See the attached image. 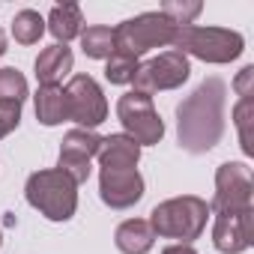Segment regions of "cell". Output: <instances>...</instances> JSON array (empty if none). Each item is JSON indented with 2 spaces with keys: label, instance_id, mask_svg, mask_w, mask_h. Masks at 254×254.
Wrapping results in <instances>:
<instances>
[{
  "label": "cell",
  "instance_id": "obj_16",
  "mask_svg": "<svg viewBox=\"0 0 254 254\" xmlns=\"http://www.w3.org/2000/svg\"><path fill=\"white\" fill-rule=\"evenodd\" d=\"M45 24H48L45 30L57 39V45H66L69 39L81 36V30H84L81 6H78V3H57V6L51 9V15H48Z\"/></svg>",
  "mask_w": 254,
  "mask_h": 254
},
{
  "label": "cell",
  "instance_id": "obj_14",
  "mask_svg": "<svg viewBox=\"0 0 254 254\" xmlns=\"http://www.w3.org/2000/svg\"><path fill=\"white\" fill-rule=\"evenodd\" d=\"M72 63H75L72 48L57 45V42L48 45V48H42L39 57H36V63H33L39 87H60V81L72 72Z\"/></svg>",
  "mask_w": 254,
  "mask_h": 254
},
{
  "label": "cell",
  "instance_id": "obj_24",
  "mask_svg": "<svg viewBox=\"0 0 254 254\" xmlns=\"http://www.w3.org/2000/svg\"><path fill=\"white\" fill-rule=\"evenodd\" d=\"M233 90L239 93V99H254V66H245V69L236 75Z\"/></svg>",
  "mask_w": 254,
  "mask_h": 254
},
{
  "label": "cell",
  "instance_id": "obj_4",
  "mask_svg": "<svg viewBox=\"0 0 254 254\" xmlns=\"http://www.w3.org/2000/svg\"><path fill=\"white\" fill-rule=\"evenodd\" d=\"M174 51L191 54V57H197L203 63H230L245 51V39L236 30H227V27L186 24V27H177Z\"/></svg>",
  "mask_w": 254,
  "mask_h": 254
},
{
  "label": "cell",
  "instance_id": "obj_17",
  "mask_svg": "<svg viewBox=\"0 0 254 254\" xmlns=\"http://www.w3.org/2000/svg\"><path fill=\"white\" fill-rule=\"evenodd\" d=\"M33 105H36V120L42 126H60L63 120H69L63 87H39L33 96Z\"/></svg>",
  "mask_w": 254,
  "mask_h": 254
},
{
  "label": "cell",
  "instance_id": "obj_26",
  "mask_svg": "<svg viewBox=\"0 0 254 254\" xmlns=\"http://www.w3.org/2000/svg\"><path fill=\"white\" fill-rule=\"evenodd\" d=\"M162 254H197L191 245H186V242H174V245H168Z\"/></svg>",
  "mask_w": 254,
  "mask_h": 254
},
{
  "label": "cell",
  "instance_id": "obj_19",
  "mask_svg": "<svg viewBox=\"0 0 254 254\" xmlns=\"http://www.w3.org/2000/svg\"><path fill=\"white\" fill-rule=\"evenodd\" d=\"M45 33V18L36 9H21L12 18V39L18 45H36Z\"/></svg>",
  "mask_w": 254,
  "mask_h": 254
},
{
  "label": "cell",
  "instance_id": "obj_9",
  "mask_svg": "<svg viewBox=\"0 0 254 254\" xmlns=\"http://www.w3.org/2000/svg\"><path fill=\"white\" fill-rule=\"evenodd\" d=\"M66 114L69 120L78 123V129H96L108 120V102H105V93L102 87L96 84V78L90 75H75L66 87Z\"/></svg>",
  "mask_w": 254,
  "mask_h": 254
},
{
  "label": "cell",
  "instance_id": "obj_1",
  "mask_svg": "<svg viewBox=\"0 0 254 254\" xmlns=\"http://www.w3.org/2000/svg\"><path fill=\"white\" fill-rule=\"evenodd\" d=\"M224 99H227V84L212 75L177 105V138L186 153L200 156V153H209L221 141Z\"/></svg>",
  "mask_w": 254,
  "mask_h": 254
},
{
  "label": "cell",
  "instance_id": "obj_7",
  "mask_svg": "<svg viewBox=\"0 0 254 254\" xmlns=\"http://www.w3.org/2000/svg\"><path fill=\"white\" fill-rule=\"evenodd\" d=\"M189 75H191L189 57L171 48V51H165V54L141 63L132 84H135V93H144V96L153 99V93H159V90H177V87H183L189 81Z\"/></svg>",
  "mask_w": 254,
  "mask_h": 254
},
{
  "label": "cell",
  "instance_id": "obj_5",
  "mask_svg": "<svg viewBox=\"0 0 254 254\" xmlns=\"http://www.w3.org/2000/svg\"><path fill=\"white\" fill-rule=\"evenodd\" d=\"M174 36H177V24L162 15V12H144V15H135L129 21H123L114 27V45L120 54H129V57H144L147 51L153 48H162V45H174Z\"/></svg>",
  "mask_w": 254,
  "mask_h": 254
},
{
  "label": "cell",
  "instance_id": "obj_22",
  "mask_svg": "<svg viewBox=\"0 0 254 254\" xmlns=\"http://www.w3.org/2000/svg\"><path fill=\"white\" fill-rule=\"evenodd\" d=\"M138 66H141V63H138L135 57L114 51V54L108 57V66H105V78H108L111 84H132V81H135V72H138Z\"/></svg>",
  "mask_w": 254,
  "mask_h": 254
},
{
  "label": "cell",
  "instance_id": "obj_21",
  "mask_svg": "<svg viewBox=\"0 0 254 254\" xmlns=\"http://www.w3.org/2000/svg\"><path fill=\"white\" fill-rule=\"evenodd\" d=\"M233 126L239 132V147L245 156H254V99H239L233 108Z\"/></svg>",
  "mask_w": 254,
  "mask_h": 254
},
{
  "label": "cell",
  "instance_id": "obj_25",
  "mask_svg": "<svg viewBox=\"0 0 254 254\" xmlns=\"http://www.w3.org/2000/svg\"><path fill=\"white\" fill-rule=\"evenodd\" d=\"M18 123H21V108L0 105V138H6L12 129H18Z\"/></svg>",
  "mask_w": 254,
  "mask_h": 254
},
{
  "label": "cell",
  "instance_id": "obj_18",
  "mask_svg": "<svg viewBox=\"0 0 254 254\" xmlns=\"http://www.w3.org/2000/svg\"><path fill=\"white\" fill-rule=\"evenodd\" d=\"M81 48L90 60H108L117 45H114V27H105V24H93L87 30H81Z\"/></svg>",
  "mask_w": 254,
  "mask_h": 254
},
{
  "label": "cell",
  "instance_id": "obj_8",
  "mask_svg": "<svg viewBox=\"0 0 254 254\" xmlns=\"http://www.w3.org/2000/svg\"><path fill=\"white\" fill-rule=\"evenodd\" d=\"M251 194H254V183H251L248 165L224 162L215 171V197L209 203V212H215V215L245 212V209H251Z\"/></svg>",
  "mask_w": 254,
  "mask_h": 254
},
{
  "label": "cell",
  "instance_id": "obj_12",
  "mask_svg": "<svg viewBox=\"0 0 254 254\" xmlns=\"http://www.w3.org/2000/svg\"><path fill=\"white\" fill-rule=\"evenodd\" d=\"M254 209L245 212H227V215H215L212 224V245L221 254H242L251 248L254 242Z\"/></svg>",
  "mask_w": 254,
  "mask_h": 254
},
{
  "label": "cell",
  "instance_id": "obj_13",
  "mask_svg": "<svg viewBox=\"0 0 254 254\" xmlns=\"http://www.w3.org/2000/svg\"><path fill=\"white\" fill-rule=\"evenodd\" d=\"M99 171H132L141 162V147L129 135H108L96 153Z\"/></svg>",
  "mask_w": 254,
  "mask_h": 254
},
{
  "label": "cell",
  "instance_id": "obj_27",
  "mask_svg": "<svg viewBox=\"0 0 254 254\" xmlns=\"http://www.w3.org/2000/svg\"><path fill=\"white\" fill-rule=\"evenodd\" d=\"M3 54H6V33L0 30V57H3Z\"/></svg>",
  "mask_w": 254,
  "mask_h": 254
},
{
  "label": "cell",
  "instance_id": "obj_2",
  "mask_svg": "<svg viewBox=\"0 0 254 254\" xmlns=\"http://www.w3.org/2000/svg\"><path fill=\"white\" fill-rule=\"evenodd\" d=\"M206 218H209V203L203 197L183 194V197L162 200L150 212V227L156 236L191 245V239H197L206 230Z\"/></svg>",
  "mask_w": 254,
  "mask_h": 254
},
{
  "label": "cell",
  "instance_id": "obj_11",
  "mask_svg": "<svg viewBox=\"0 0 254 254\" xmlns=\"http://www.w3.org/2000/svg\"><path fill=\"white\" fill-rule=\"evenodd\" d=\"M99 197L111 209H129L144 197V177L132 171H99Z\"/></svg>",
  "mask_w": 254,
  "mask_h": 254
},
{
  "label": "cell",
  "instance_id": "obj_15",
  "mask_svg": "<svg viewBox=\"0 0 254 254\" xmlns=\"http://www.w3.org/2000/svg\"><path fill=\"white\" fill-rule=\"evenodd\" d=\"M114 242L123 254H147L153 251L156 245V233L150 227V221L144 218H129V221H123L114 233Z\"/></svg>",
  "mask_w": 254,
  "mask_h": 254
},
{
  "label": "cell",
  "instance_id": "obj_20",
  "mask_svg": "<svg viewBox=\"0 0 254 254\" xmlns=\"http://www.w3.org/2000/svg\"><path fill=\"white\" fill-rule=\"evenodd\" d=\"M27 99V78L6 66V69H0V105H6V108H21Z\"/></svg>",
  "mask_w": 254,
  "mask_h": 254
},
{
  "label": "cell",
  "instance_id": "obj_23",
  "mask_svg": "<svg viewBox=\"0 0 254 254\" xmlns=\"http://www.w3.org/2000/svg\"><path fill=\"white\" fill-rule=\"evenodd\" d=\"M159 12L168 15L177 27H186V24H191L203 12V3H197V0H191V3H186V0H168V3H162Z\"/></svg>",
  "mask_w": 254,
  "mask_h": 254
},
{
  "label": "cell",
  "instance_id": "obj_6",
  "mask_svg": "<svg viewBox=\"0 0 254 254\" xmlns=\"http://www.w3.org/2000/svg\"><path fill=\"white\" fill-rule=\"evenodd\" d=\"M117 120L123 123V135H129L138 147H153L165 138V123L153 105L150 96L144 93H126L117 102Z\"/></svg>",
  "mask_w": 254,
  "mask_h": 254
},
{
  "label": "cell",
  "instance_id": "obj_10",
  "mask_svg": "<svg viewBox=\"0 0 254 254\" xmlns=\"http://www.w3.org/2000/svg\"><path fill=\"white\" fill-rule=\"evenodd\" d=\"M102 147V138L90 129H69L63 135V144H60V159H57V171L69 174L75 180V186L87 183L90 180V162L96 159Z\"/></svg>",
  "mask_w": 254,
  "mask_h": 254
},
{
  "label": "cell",
  "instance_id": "obj_3",
  "mask_svg": "<svg viewBox=\"0 0 254 254\" xmlns=\"http://www.w3.org/2000/svg\"><path fill=\"white\" fill-rule=\"evenodd\" d=\"M24 194H27V203L39 209L48 221H69L78 209V186L69 174L57 168L30 174Z\"/></svg>",
  "mask_w": 254,
  "mask_h": 254
},
{
  "label": "cell",
  "instance_id": "obj_28",
  "mask_svg": "<svg viewBox=\"0 0 254 254\" xmlns=\"http://www.w3.org/2000/svg\"><path fill=\"white\" fill-rule=\"evenodd\" d=\"M0 245H3V233H0Z\"/></svg>",
  "mask_w": 254,
  "mask_h": 254
}]
</instances>
